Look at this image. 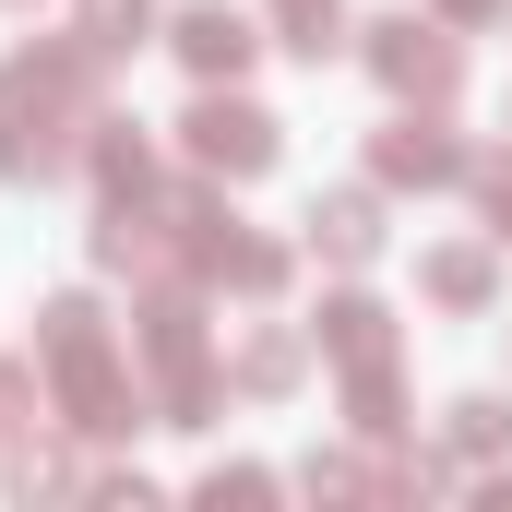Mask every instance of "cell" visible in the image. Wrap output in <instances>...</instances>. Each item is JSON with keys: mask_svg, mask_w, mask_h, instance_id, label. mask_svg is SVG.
<instances>
[{"mask_svg": "<svg viewBox=\"0 0 512 512\" xmlns=\"http://www.w3.org/2000/svg\"><path fill=\"white\" fill-rule=\"evenodd\" d=\"M96 72H108V60H96L84 36L0 60V179H60V167L84 155V131H96Z\"/></svg>", "mask_w": 512, "mask_h": 512, "instance_id": "obj_1", "label": "cell"}, {"mask_svg": "<svg viewBox=\"0 0 512 512\" xmlns=\"http://www.w3.org/2000/svg\"><path fill=\"white\" fill-rule=\"evenodd\" d=\"M36 346H48V370H60V417H72L84 441H120L131 417H143V393H131L120 346H108V322H96V298H48Z\"/></svg>", "mask_w": 512, "mask_h": 512, "instance_id": "obj_2", "label": "cell"}, {"mask_svg": "<svg viewBox=\"0 0 512 512\" xmlns=\"http://www.w3.org/2000/svg\"><path fill=\"white\" fill-rule=\"evenodd\" d=\"M143 358H155V382H167V429H203V417H215L203 310H191V286H179V274H155V298H143Z\"/></svg>", "mask_w": 512, "mask_h": 512, "instance_id": "obj_3", "label": "cell"}, {"mask_svg": "<svg viewBox=\"0 0 512 512\" xmlns=\"http://www.w3.org/2000/svg\"><path fill=\"white\" fill-rule=\"evenodd\" d=\"M370 72H382L393 96H429V108H441V96L465 84V48H453L441 24H417V12H382V24H370Z\"/></svg>", "mask_w": 512, "mask_h": 512, "instance_id": "obj_4", "label": "cell"}, {"mask_svg": "<svg viewBox=\"0 0 512 512\" xmlns=\"http://www.w3.org/2000/svg\"><path fill=\"white\" fill-rule=\"evenodd\" d=\"M179 143H191L203 179H262V167H274V120L239 108V96H215V84H203V108L179 120Z\"/></svg>", "mask_w": 512, "mask_h": 512, "instance_id": "obj_5", "label": "cell"}, {"mask_svg": "<svg viewBox=\"0 0 512 512\" xmlns=\"http://www.w3.org/2000/svg\"><path fill=\"white\" fill-rule=\"evenodd\" d=\"M167 48H179V60H191L203 84H239L262 36H251V12H227V0H203V12H179V24H167Z\"/></svg>", "mask_w": 512, "mask_h": 512, "instance_id": "obj_6", "label": "cell"}, {"mask_svg": "<svg viewBox=\"0 0 512 512\" xmlns=\"http://www.w3.org/2000/svg\"><path fill=\"white\" fill-rule=\"evenodd\" d=\"M382 179H405V191H453V179H477V155H465L441 120H393L382 131Z\"/></svg>", "mask_w": 512, "mask_h": 512, "instance_id": "obj_7", "label": "cell"}, {"mask_svg": "<svg viewBox=\"0 0 512 512\" xmlns=\"http://www.w3.org/2000/svg\"><path fill=\"white\" fill-rule=\"evenodd\" d=\"M84 155H96V191H108V203H143V191H155L143 120H96V131H84Z\"/></svg>", "mask_w": 512, "mask_h": 512, "instance_id": "obj_8", "label": "cell"}, {"mask_svg": "<svg viewBox=\"0 0 512 512\" xmlns=\"http://www.w3.org/2000/svg\"><path fill=\"white\" fill-rule=\"evenodd\" d=\"M310 239H322V262H370L382 251V203L370 191H322L310 203Z\"/></svg>", "mask_w": 512, "mask_h": 512, "instance_id": "obj_9", "label": "cell"}, {"mask_svg": "<svg viewBox=\"0 0 512 512\" xmlns=\"http://www.w3.org/2000/svg\"><path fill=\"white\" fill-rule=\"evenodd\" d=\"M322 346H334L346 370H382V358H393V322L370 310V298H322Z\"/></svg>", "mask_w": 512, "mask_h": 512, "instance_id": "obj_10", "label": "cell"}, {"mask_svg": "<svg viewBox=\"0 0 512 512\" xmlns=\"http://www.w3.org/2000/svg\"><path fill=\"white\" fill-rule=\"evenodd\" d=\"M143 36H155V0H84V48L96 60H131Z\"/></svg>", "mask_w": 512, "mask_h": 512, "instance_id": "obj_11", "label": "cell"}, {"mask_svg": "<svg viewBox=\"0 0 512 512\" xmlns=\"http://www.w3.org/2000/svg\"><path fill=\"white\" fill-rule=\"evenodd\" d=\"M298 370H310L298 334H251V346H239V393H298Z\"/></svg>", "mask_w": 512, "mask_h": 512, "instance_id": "obj_12", "label": "cell"}, {"mask_svg": "<svg viewBox=\"0 0 512 512\" xmlns=\"http://www.w3.org/2000/svg\"><path fill=\"white\" fill-rule=\"evenodd\" d=\"M429 298L441 310H489V251H429Z\"/></svg>", "mask_w": 512, "mask_h": 512, "instance_id": "obj_13", "label": "cell"}, {"mask_svg": "<svg viewBox=\"0 0 512 512\" xmlns=\"http://www.w3.org/2000/svg\"><path fill=\"white\" fill-rule=\"evenodd\" d=\"M274 12H286V48H298V60H322V48H334V24H346L334 0H274Z\"/></svg>", "mask_w": 512, "mask_h": 512, "instance_id": "obj_14", "label": "cell"}, {"mask_svg": "<svg viewBox=\"0 0 512 512\" xmlns=\"http://www.w3.org/2000/svg\"><path fill=\"white\" fill-rule=\"evenodd\" d=\"M501 441H512V417L489 393H465V405H453V453H501Z\"/></svg>", "mask_w": 512, "mask_h": 512, "instance_id": "obj_15", "label": "cell"}, {"mask_svg": "<svg viewBox=\"0 0 512 512\" xmlns=\"http://www.w3.org/2000/svg\"><path fill=\"white\" fill-rule=\"evenodd\" d=\"M203 501H274V477H262V465H215V477H203Z\"/></svg>", "mask_w": 512, "mask_h": 512, "instance_id": "obj_16", "label": "cell"}, {"mask_svg": "<svg viewBox=\"0 0 512 512\" xmlns=\"http://www.w3.org/2000/svg\"><path fill=\"white\" fill-rule=\"evenodd\" d=\"M477 179H489V215H501V239H512V155H501V167H477Z\"/></svg>", "mask_w": 512, "mask_h": 512, "instance_id": "obj_17", "label": "cell"}, {"mask_svg": "<svg viewBox=\"0 0 512 512\" xmlns=\"http://www.w3.org/2000/svg\"><path fill=\"white\" fill-rule=\"evenodd\" d=\"M429 12H441V24H489L501 0H429Z\"/></svg>", "mask_w": 512, "mask_h": 512, "instance_id": "obj_18", "label": "cell"}]
</instances>
